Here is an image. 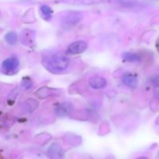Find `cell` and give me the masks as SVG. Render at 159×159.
<instances>
[{
	"label": "cell",
	"mask_w": 159,
	"mask_h": 159,
	"mask_svg": "<svg viewBox=\"0 0 159 159\" xmlns=\"http://www.w3.org/2000/svg\"><path fill=\"white\" fill-rule=\"evenodd\" d=\"M69 63L70 60L68 57L64 56H53L48 61V66L51 71L57 72L66 69Z\"/></svg>",
	"instance_id": "obj_1"
},
{
	"label": "cell",
	"mask_w": 159,
	"mask_h": 159,
	"mask_svg": "<svg viewBox=\"0 0 159 159\" xmlns=\"http://www.w3.org/2000/svg\"><path fill=\"white\" fill-rule=\"evenodd\" d=\"M19 66V60L16 57H9L6 59L2 64V72L9 74L16 71Z\"/></svg>",
	"instance_id": "obj_2"
},
{
	"label": "cell",
	"mask_w": 159,
	"mask_h": 159,
	"mask_svg": "<svg viewBox=\"0 0 159 159\" xmlns=\"http://www.w3.org/2000/svg\"><path fill=\"white\" fill-rule=\"evenodd\" d=\"M48 155L51 159H63L64 151L61 146L57 143H54L48 150Z\"/></svg>",
	"instance_id": "obj_3"
},
{
	"label": "cell",
	"mask_w": 159,
	"mask_h": 159,
	"mask_svg": "<svg viewBox=\"0 0 159 159\" xmlns=\"http://www.w3.org/2000/svg\"><path fill=\"white\" fill-rule=\"evenodd\" d=\"M87 49V43L83 40L73 42L68 46V53L71 54H79L83 53Z\"/></svg>",
	"instance_id": "obj_4"
},
{
	"label": "cell",
	"mask_w": 159,
	"mask_h": 159,
	"mask_svg": "<svg viewBox=\"0 0 159 159\" xmlns=\"http://www.w3.org/2000/svg\"><path fill=\"white\" fill-rule=\"evenodd\" d=\"M82 18V16L79 12H69L66 16L64 18V24L67 26H73L79 23Z\"/></svg>",
	"instance_id": "obj_5"
},
{
	"label": "cell",
	"mask_w": 159,
	"mask_h": 159,
	"mask_svg": "<svg viewBox=\"0 0 159 159\" xmlns=\"http://www.w3.org/2000/svg\"><path fill=\"white\" fill-rule=\"evenodd\" d=\"M72 106L69 102H63L59 104L55 109L56 114L58 116H66L72 111Z\"/></svg>",
	"instance_id": "obj_6"
},
{
	"label": "cell",
	"mask_w": 159,
	"mask_h": 159,
	"mask_svg": "<svg viewBox=\"0 0 159 159\" xmlns=\"http://www.w3.org/2000/svg\"><path fill=\"white\" fill-rule=\"evenodd\" d=\"M122 82L127 86L132 89L136 88L137 85H138V79H137V77L134 75L132 74V73H125L122 76Z\"/></svg>",
	"instance_id": "obj_7"
},
{
	"label": "cell",
	"mask_w": 159,
	"mask_h": 159,
	"mask_svg": "<svg viewBox=\"0 0 159 159\" xmlns=\"http://www.w3.org/2000/svg\"><path fill=\"white\" fill-rule=\"evenodd\" d=\"M89 85L95 89H100L107 85V81L101 76H93L90 79Z\"/></svg>",
	"instance_id": "obj_8"
},
{
	"label": "cell",
	"mask_w": 159,
	"mask_h": 159,
	"mask_svg": "<svg viewBox=\"0 0 159 159\" xmlns=\"http://www.w3.org/2000/svg\"><path fill=\"white\" fill-rule=\"evenodd\" d=\"M35 32L32 30H23L21 34V41L25 45H30L34 42Z\"/></svg>",
	"instance_id": "obj_9"
},
{
	"label": "cell",
	"mask_w": 159,
	"mask_h": 159,
	"mask_svg": "<svg viewBox=\"0 0 159 159\" xmlns=\"http://www.w3.org/2000/svg\"><path fill=\"white\" fill-rule=\"evenodd\" d=\"M123 57H124V60L130 62L141 61V56L140 55V54H136V53H130V52L124 53V55H123Z\"/></svg>",
	"instance_id": "obj_10"
},
{
	"label": "cell",
	"mask_w": 159,
	"mask_h": 159,
	"mask_svg": "<svg viewBox=\"0 0 159 159\" xmlns=\"http://www.w3.org/2000/svg\"><path fill=\"white\" fill-rule=\"evenodd\" d=\"M40 12L42 14V16L45 20H49L52 16V9L46 5H43L40 6Z\"/></svg>",
	"instance_id": "obj_11"
},
{
	"label": "cell",
	"mask_w": 159,
	"mask_h": 159,
	"mask_svg": "<svg viewBox=\"0 0 159 159\" xmlns=\"http://www.w3.org/2000/svg\"><path fill=\"white\" fill-rule=\"evenodd\" d=\"M52 93L53 90L51 89L48 88V87H43V88H40V89L37 90V92L36 93V95L40 99H45L48 96H49Z\"/></svg>",
	"instance_id": "obj_12"
},
{
	"label": "cell",
	"mask_w": 159,
	"mask_h": 159,
	"mask_svg": "<svg viewBox=\"0 0 159 159\" xmlns=\"http://www.w3.org/2000/svg\"><path fill=\"white\" fill-rule=\"evenodd\" d=\"M5 40L10 45H15L17 43V40H18V36L16 32H9L5 37Z\"/></svg>",
	"instance_id": "obj_13"
},
{
	"label": "cell",
	"mask_w": 159,
	"mask_h": 159,
	"mask_svg": "<svg viewBox=\"0 0 159 159\" xmlns=\"http://www.w3.org/2000/svg\"><path fill=\"white\" fill-rule=\"evenodd\" d=\"M23 87H25L26 89H29L32 86V83L30 80H25L23 82Z\"/></svg>",
	"instance_id": "obj_14"
},
{
	"label": "cell",
	"mask_w": 159,
	"mask_h": 159,
	"mask_svg": "<svg viewBox=\"0 0 159 159\" xmlns=\"http://www.w3.org/2000/svg\"><path fill=\"white\" fill-rule=\"evenodd\" d=\"M155 95L157 97V99L159 100V85L155 86Z\"/></svg>",
	"instance_id": "obj_15"
},
{
	"label": "cell",
	"mask_w": 159,
	"mask_h": 159,
	"mask_svg": "<svg viewBox=\"0 0 159 159\" xmlns=\"http://www.w3.org/2000/svg\"><path fill=\"white\" fill-rule=\"evenodd\" d=\"M156 48H157V51L159 52V37L158 38V40H157L156 41Z\"/></svg>",
	"instance_id": "obj_16"
},
{
	"label": "cell",
	"mask_w": 159,
	"mask_h": 159,
	"mask_svg": "<svg viewBox=\"0 0 159 159\" xmlns=\"http://www.w3.org/2000/svg\"><path fill=\"white\" fill-rule=\"evenodd\" d=\"M137 159H148V158H145V157H139V158H138Z\"/></svg>",
	"instance_id": "obj_17"
}]
</instances>
